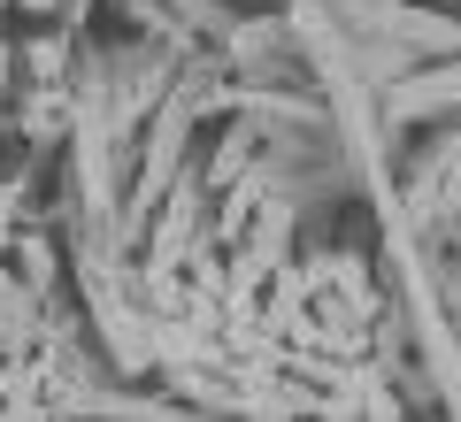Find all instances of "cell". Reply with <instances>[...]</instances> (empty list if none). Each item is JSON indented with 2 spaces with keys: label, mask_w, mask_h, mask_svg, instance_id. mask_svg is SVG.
Instances as JSON below:
<instances>
[{
  "label": "cell",
  "mask_w": 461,
  "mask_h": 422,
  "mask_svg": "<svg viewBox=\"0 0 461 422\" xmlns=\"http://www.w3.org/2000/svg\"><path fill=\"white\" fill-rule=\"evenodd\" d=\"M23 69H32L39 85H54V77H62V39H54V31L32 39V47H23Z\"/></svg>",
  "instance_id": "cell-4"
},
{
  "label": "cell",
  "mask_w": 461,
  "mask_h": 422,
  "mask_svg": "<svg viewBox=\"0 0 461 422\" xmlns=\"http://www.w3.org/2000/svg\"><path fill=\"white\" fill-rule=\"evenodd\" d=\"M8 8H23V16H54V0H8Z\"/></svg>",
  "instance_id": "cell-6"
},
{
  "label": "cell",
  "mask_w": 461,
  "mask_h": 422,
  "mask_svg": "<svg viewBox=\"0 0 461 422\" xmlns=\"http://www.w3.org/2000/svg\"><path fill=\"white\" fill-rule=\"evenodd\" d=\"M16 276H23V284H47V276H54V254H47V238H32V230L16 238Z\"/></svg>",
  "instance_id": "cell-3"
},
{
  "label": "cell",
  "mask_w": 461,
  "mask_h": 422,
  "mask_svg": "<svg viewBox=\"0 0 461 422\" xmlns=\"http://www.w3.org/2000/svg\"><path fill=\"white\" fill-rule=\"evenodd\" d=\"M8 62H16V54H8V39H0V93H8Z\"/></svg>",
  "instance_id": "cell-7"
},
{
  "label": "cell",
  "mask_w": 461,
  "mask_h": 422,
  "mask_svg": "<svg viewBox=\"0 0 461 422\" xmlns=\"http://www.w3.org/2000/svg\"><path fill=\"white\" fill-rule=\"evenodd\" d=\"M54 123H62V100H32V108H23V130H32V139H54Z\"/></svg>",
  "instance_id": "cell-5"
},
{
  "label": "cell",
  "mask_w": 461,
  "mask_h": 422,
  "mask_svg": "<svg viewBox=\"0 0 461 422\" xmlns=\"http://www.w3.org/2000/svg\"><path fill=\"white\" fill-rule=\"evenodd\" d=\"M300 269H308V300L330 292V300H346V308L362 315V323H377V284H369V269L354 254H315V261H300Z\"/></svg>",
  "instance_id": "cell-1"
},
{
  "label": "cell",
  "mask_w": 461,
  "mask_h": 422,
  "mask_svg": "<svg viewBox=\"0 0 461 422\" xmlns=\"http://www.w3.org/2000/svg\"><path fill=\"white\" fill-rule=\"evenodd\" d=\"M254 208H262V184H239V193L223 200V215H215V230H208V238H215V246H223V254H230V246L247 238V223H254Z\"/></svg>",
  "instance_id": "cell-2"
},
{
  "label": "cell",
  "mask_w": 461,
  "mask_h": 422,
  "mask_svg": "<svg viewBox=\"0 0 461 422\" xmlns=\"http://www.w3.org/2000/svg\"><path fill=\"white\" fill-rule=\"evenodd\" d=\"M0 16H8V0H0Z\"/></svg>",
  "instance_id": "cell-8"
}]
</instances>
